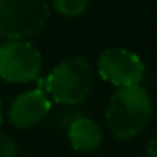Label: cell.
<instances>
[{
    "label": "cell",
    "mask_w": 157,
    "mask_h": 157,
    "mask_svg": "<svg viewBox=\"0 0 157 157\" xmlns=\"http://www.w3.org/2000/svg\"><path fill=\"white\" fill-rule=\"evenodd\" d=\"M49 112H51V98L39 86L24 91L12 101L9 110V120L15 128L27 130L41 123Z\"/></svg>",
    "instance_id": "6"
},
{
    "label": "cell",
    "mask_w": 157,
    "mask_h": 157,
    "mask_svg": "<svg viewBox=\"0 0 157 157\" xmlns=\"http://www.w3.org/2000/svg\"><path fill=\"white\" fill-rule=\"evenodd\" d=\"M39 85L52 101L69 106L78 105L91 91V66L81 56H69L56 64V68Z\"/></svg>",
    "instance_id": "2"
},
{
    "label": "cell",
    "mask_w": 157,
    "mask_h": 157,
    "mask_svg": "<svg viewBox=\"0 0 157 157\" xmlns=\"http://www.w3.org/2000/svg\"><path fill=\"white\" fill-rule=\"evenodd\" d=\"M90 0H52V7L63 17H79L86 12Z\"/></svg>",
    "instance_id": "8"
},
{
    "label": "cell",
    "mask_w": 157,
    "mask_h": 157,
    "mask_svg": "<svg viewBox=\"0 0 157 157\" xmlns=\"http://www.w3.org/2000/svg\"><path fill=\"white\" fill-rule=\"evenodd\" d=\"M144 63L135 52L122 48H110L98 59V75L117 88L140 85L144 78Z\"/></svg>",
    "instance_id": "5"
},
{
    "label": "cell",
    "mask_w": 157,
    "mask_h": 157,
    "mask_svg": "<svg viewBox=\"0 0 157 157\" xmlns=\"http://www.w3.org/2000/svg\"><path fill=\"white\" fill-rule=\"evenodd\" d=\"M17 142L7 133H0V157H17Z\"/></svg>",
    "instance_id": "9"
},
{
    "label": "cell",
    "mask_w": 157,
    "mask_h": 157,
    "mask_svg": "<svg viewBox=\"0 0 157 157\" xmlns=\"http://www.w3.org/2000/svg\"><path fill=\"white\" fill-rule=\"evenodd\" d=\"M106 125L122 140L135 139L144 132L152 117V100L140 85L118 88L106 106Z\"/></svg>",
    "instance_id": "1"
},
{
    "label": "cell",
    "mask_w": 157,
    "mask_h": 157,
    "mask_svg": "<svg viewBox=\"0 0 157 157\" xmlns=\"http://www.w3.org/2000/svg\"><path fill=\"white\" fill-rule=\"evenodd\" d=\"M2 120H4V115H2V101H0V125H2Z\"/></svg>",
    "instance_id": "11"
},
{
    "label": "cell",
    "mask_w": 157,
    "mask_h": 157,
    "mask_svg": "<svg viewBox=\"0 0 157 157\" xmlns=\"http://www.w3.org/2000/svg\"><path fill=\"white\" fill-rule=\"evenodd\" d=\"M147 157H157V139L149 142V145H147Z\"/></svg>",
    "instance_id": "10"
},
{
    "label": "cell",
    "mask_w": 157,
    "mask_h": 157,
    "mask_svg": "<svg viewBox=\"0 0 157 157\" xmlns=\"http://www.w3.org/2000/svg\"><path fill=\"white\" fill-rule=\"evenodd\" d=\"M69 144L78 152H95L103 142L100 125L88 117H76L68 127Z\"/></svg>",
    "instance_id": "7"
},
{
    "label": "cell",
    "mask_w": 157,
    "mask_h": 157,
    "mask_svg": "<svg viewBox=\"0 0 157 157\" xmlns=\"http://www.w3.org/2000/svg\"><path fill=\"white\" fill-rule=\"evenodd\" d=\"M42 54L25 39H9L0 44V79L24 85L39 79Z\"/></svg>",
    "instance_id": "4"
},
{
    "label": "cell",
    "mask_w": 157,
    "mask_h": 157,
    "mask_svg": "<svg viewBox=\"0 0 157 157\" xmlns=\"http://www.w3.org/2000/svg\"><path fill=\"white\" fill-rule=\"evenodd\" d=\"M49 15L46 0H0V36L27 39L46 27Z\"/></svg>",
    "instance_id": "3"
}]
</instances>
